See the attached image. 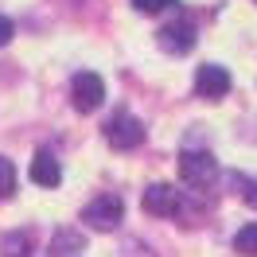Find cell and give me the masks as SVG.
<instances>
[{
  "label": "cell",
  "instance_id": "cell-1",
  "mask_svg": "<svg viewBox=\"0 0 257 257\" xmlns=\"http://www.w3.org/2000/svg\"><path fill=\"white\" fill-rule=\"evenodd\" d=\"M70 101L78 113H94L101 101H105V82L97 78L94 70H78L70 78Z\"/></svg>",
  "mask_w": 257,
  "mask_h": 257
},
{
  "label": "cell",
  "instance_id": "cell-2",
  "mask_svg": "<svg viewBox=\"0 0 257 257\" xmlns=\"http://www.w3.org/2000/svg\"><path fill=\"white\" fill-rule=\"evenodd\" d=\"M179 176L191 187H210L214 176H218V164H214L210 152H191L187 148V152H179Z\"/></svg>",
  "mask_w": 257,
  "mask_h": 257
},
{
  "label": "cell",
  "instance_id": "cell-3",
  "mask_svg": "<svg viewBox=\"0 0 257 257\" xmlns=\"http://www.w3.org/2000/svg\"><path fill=\"white\" fill-rule=\"evenodd\" d=\"M121 218H125V203H121V195H113V191L97 195L94 203L82 210V222H90L94 230H113Z\"/></svg>",
  "mask_w": 257,
  "mask_h": 257
},
{
  "label": "cell",
  "instance_id": "cell-4",
  "mask_svg": "<svg viewBox=\"0 0 257 257\" xmlns=\"http://www.w3.org/2000/svg\"><path fill=\"white\" fill-rule=\"evenodd\" d=\"M101 133H105V141H109L113 148H137L145 141V125H141L133 113H113L109 121L101 125Z\"/></svg>",
  "mask_w": 257,
  "mask_h": 257
},
{
  "label": "cell",
  "instance_id": "cell-5",
  "mask_svg": "<svg viewBox=\"0 0 257 257\" xmlns=\"http://www.w3.org/2000/svg\"><path fill=\"white\" fill-rule=\"evenodd\" d=\"M195 24L191 20H172V24H164L160 32H156V43H160L168 55H187L195 47Z\"/></svg>",
  "mask_w": 257,
  "mask_h": 257
},
{
  "label": "cell",
  "instance_id": "cell-6",
  "mask_svg": "<svg viewBox=\"0 0 257 257\" xmlns=\"http://www.w3.org/2000/svg\"><path fill=\"white\" fill-rule=\"evenodd\" d=\"M145 210L148 214H156V218H172V214H179V191L172 187V183H152V187H145Z\"/></svg>",
  "mask_w": 257,
  "mask_h": 257
},
{
  "label": "cell",
  "instance_id": "cell-7",
  "mask_svg": "<svg viewBox=\"0 0 257 257\" xmlns=\"http://www.w3.org/2000/svg\"><path fill=\"white\" fill-rule=\"evenodd\" d=\"M195 90H199V97H226L230 94V74H226V66H199L195 70Z\"/></svg>",
  "mask_w": 257,
  "mask_h": 257
},
{
  "label": "cell",
  "instance_id": "cell-8",
  "mask_svg": "<svg viewBox=\"0 0 257 257\" xmlns=\"http://www.w3.org/2000/svg\"><path fill=\"white\" fill-rule=\"evenodd\" d=\"M32 179L39 183V187H59V183H63V168H59V160L51 156L47 148H43V152H35V160H32Z\"/></svg>",
  "mask_w": 257,
  "mask_h": 257
},
{
  "label": "cell",
  "instance_id": "cell-9",
  "mask_svg": "<svg viewBox=\"0 0 257 257\" xmlns=\"http://www.w3.org/2000/svg\"><path fill=\"white\" fill-rule=\"evenodd\" d=\"M0 253L4 257H32V238L20 234V230H12V234L0 238Z\"/></svg>",
  "mask_w": 257,
  "mask_h": 257
},
{
  "label": "cell",
  "instance_id": "cell-10",
  "mask_svg": "<svg viewBox=\"0 0 257 257\" xmlns=\"http://www.w3.org/2000/svg\"><path fill=\"white\" fill-rule=\"evenodd\" d=\"M234 249L245 253V257H257V222H245L238 234H234Z\"/></svg>",
  "mask_w": 257,
  "mask_h": 257
},
{
  "label": "cell",
  "instance_id": "cell-11",
  "mask_svg": "<svg viewBox=\"0 0 257 257\" xmlns=\"http://www.w3.org/2000/svg\"><path fill=\"white\" fill-rule=\"evenodd\" d=\"M12 191H16V168H12V160L0 156V199H8Z\"/></svg>",
  "mask_w": 257,
  "mask_h": 257
},
{
  "label": "cell",
  "instance_id": "cell-12",
  "mask_svg": "<svg viewBox=\"0 0 257 257\" xmlns=\"http://www.w3.org/2000/svg\"><path fill=\"white\" fill-rule=\"evenodd\" d=\"M141 12H160V8H168V4H179V0H133Z\"/></svg>",
  "mask_w": 257,
  "mask_h": 257
},
{
  "label": "cell",
  "instance_id": "cell-13",
  "mask_svg": "<svg viewBox=\"0 0 257 257\" xmlns=\"http://www.w3.org/2000/svg\"><path fill=\"white\" fill-rule=\"evenodd\" d=\"M238 183L245 187V203H249V207H257V176H253V179H245V176H241Z\"/></svg>",
  "mask_w": 257,
  "mask_h": 257
},
{
  "label": "cell",
  "instance_id": "cell-14",
  "mask_svg": "<svg viewBox=\"0 0 257 257\" xmlns=\"http://www.w3.org/2000/svg\"><path fill=\"white\" fill-rule=\"evenodd\" d=\"M12 35H16V24H12L8 16H0V47H4V43H8Z\"/></svg>",
  "mask_w": 257,
  "mask_h": 257
}]
</instances>
